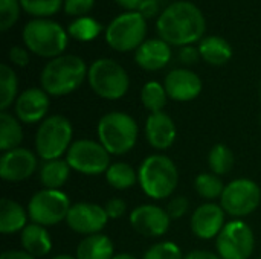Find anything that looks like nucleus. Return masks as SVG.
I'll return each mask as SVG.
<instances>
[{"label": "nucleus", "instance_id": "4be33fe9", "mask_svg": "<svg viewBox=\"0 0 261 259\" xmlns=\"http://www.w3.org/2000/svg\"><path fill=\"white\" fill-rule=\"evenodd\" d=\"M28 226V214L21 205L14 200L2 198L0 202V232L11 235L21 232Z\"/></svg>", "mask_w": 261, "mask_h": 259}, {"label": "nucleus", "instance_id": "a878e982", "mask_svg": "<svg viewBox=\"0 0 261 259\" xmlns=\"http://www.w3.org/2000/svg\"><path fill=\"white\" fill-rule=\"evenodd\" d=\"M23 140V130L20 121L8 111L0 113V150L3 153L20 148Z\"/></svg>", "mask_w": 261, "mask_h": 259}, {"label": "nucleus", "instance_id": "ea45409f", "mask_svg": "<svg viewBox=\"0 0 261 259\" xmlns=\"http://www.w3.org/2000/svg\"><path fill=\"white\" fill-rule=\"evenodd\" d=\"M202 56H200V52H199V47H194V46H184V47H180V50H179V60L184 63V64H187V66H193V64H196L199 60H200Z\"/></svg>", "mask_w": 261, "mask_h": 259}, {"label": "nucleus", "instance_id": "a19ab883", "mask_svg": "<svg viewBox=\"0 0 261 259\" xmlns=\"http://www.w3.org/2000/svg\"><path fill=\"white\" fill-rule=\"evenodd\" d=\"M158 11H159V5H158L156 0H144V2L141 3V6L138 8V12H139L145 20L156 17Z\"/></svg>", "mask_w": 261, "mask_h": 259}, {"label": "nucleus", "instance_id": "c03bdc74", "mask_svg": "<svg viewBox=\"0 0 261 259\" xmlns=\"http://www.w3.org/2000/svg\"><path fill=\"white\" fill-rule=\"evenodd\" d=\"M115 2L127 11H136L144 0H115Z\"/></svg>", "mask_w": 261, "mask_h": 259}, {"label": "nucleus", "instance_id": "4468645a", "mask_svg": "<svg viewBox=\"0 0 261 259\" xmlns=\"http://www.w3.org/2000/svg\"><path fill=\"white\" fill-rule=\"evenodd\" d=\"M130 224L139 235L158 238L168 232L171 218L165 209L156 205H142L132 211Z\"/></svg>", "mask_w": 261, "mask_h": 259}, {"label": "nucleus", "instance_id": "dca6fc26", "mask_svg": "<svg viewBox=\"0 0 261 259\" xmlns=\"http://www.w3.org/2000/svg\"><path fill=\"white\" fill-rule=\"evenodd\" d=\"M164 87L168 98L177 102L196 99L202 92V79L190 69H174L167 73Z\"/></svg>", "mask_w": 261, "mask_h": 259}, {"label": "nucleus", "instance_id": "f03ea898", "mask_svg": "<svg viewBox=\"0 0 261 259\" xmlns=\"http://www.w3.org/2000/svg\"><path fill=\"white\" fill-rule=\"evenodd\" d=\"M89 69L76 55H60L52 58L41 70V89L49 96H66L75 92L86 79Z\"/></svg>", "mask_w": 261, "mask_h": 259}, {"label": "nucleus", "instance_id": "09e8293b", "mask_svg": "<svg viewBox=\"0 0 261 259\" xmlns=\"http://www.w3.org/2000/svg\"><path fill=\"white\" fill-rule=\"evenodd\" d=\"M258 259H261V256H260V258H258Z\"/></svg>", "mask_w": 261, "mask_h": 259}, {"label": "nucleus", "instance_id": "5701e85b", "mask_svg": "<svg viewBox=\"0 0 261 259\" xmlns=\"http://www.w3.org/2000/svg\"><path fill=\"white\" fill-rule=\"evenodd\" d=\"M199 52L203 61L211 66H223L232 58V46L228 40L219 35H210L199 44Z\"/></svg>", "mask_w": 261, "mask_h": 259}, {"label": "nucleus", "instance_id": "0eeeda50", "mask_svg": "<svg viewBox=\"0 0 261 259\" xmlns=\"http://www.w3.org/2000/svg\"><path fill=\"white\" fill-rule=\"evenodd\" d=\"M90 89L102 99H121L130 87V78L125 69L110 58H99L93 61L87 73Z\"/></svg>", "mask_w": 261, "mask_h": 259}, {"label": "nucleus", "instance_id": "412c9836", "mask_svg": "<svg viewBox=\"0 0 261 259\" xmlns=\"http://www.w3.org/2000/svg\"><path fill=\"white\" fill-rule=\"evenodd\" d=\"M20 243L26 253L34 258L46 256L52 250V240L44 226L31 223L20 232Z\"/></svg>", "mask_w": 261, "mask_h": 259}, {"label": "nucleus", "instance_id": "bb28decb", "mask_svg": "<svg viewBox=\"0 0 261 259\" xmlns=\"http://www.w3.org/2000/svg\"><path fill=\"white\" fill-rule=\"evenodd\" d=\"M106 180L112 188L118 191H125V189H130L138 182V172L128 163L116 162V163H112L110 168L107 169Z\"/></svg>", "mask_w": 261, "mask_h": 259}, {"label": "nucleus", "instance_id": "a211bd4d", "mask_svg": "<svg viewBox=\"0 0 261 259\" xmlns=\"http://www.w3.org/2000/svg\"><path fill=\"white\" fill-rule=\"evenodd\" d=\"M225 227V211L216 203H205L199 206L191 217V231L200 240H211L219 237Z\"/></svg>", "mask_w": 261, "mask_h": 259}, {"label": "nucleus", "instance_id": "c9c22d12", "mask_svg": "<svg viewBox=\"0 0 261 259\" xmlns=\"http://www.w3.org/2000/svg\"><path fill=\"white\" fill-rule=\"evenodd\" d=\"M95 6V0H64V12L72 17H86Z\"/></svg>", "mask_w": 261, "mask_h": 259}, {"label": "nucleus", "instance_id": "de8ad7c7", "mask_svg": "<svg viewBox=\"0 0 261 259\" xmlns=\"http://www.w3.org/2000/svg\"><path fill=\"white\" fill-rule=\"evenodd\" d=\"M260 99H261V89H260Z\"/></svg>", "mask_w": 261, "mask_h": 259}, {"label": "nucleus", "instance_id": "20e7f679", "mask_svg": "<svg viewBox=\"0 0 261 259\" xmlns=\"http://www.w3.org/2000/svg\"><path fill=\"white\" fill-rule=\"evenodd\" d=\"M21 38L26 49L43 58H57L63 55L67 46V32L54 20L34 18L23 27Z\"/></svg>", "mask_w": 261, "mask_h": 259}, {"label": "nucleus", "instance_id": "e433bc0d", "mask_svg": "<svg viewBox=\"0 0 261 259\" xmlns=\"http://www.w3.org/2000/svg\"><path fill=\"white\" fill-rule=\"evenodd\" d=\"M188 208H190V202L187 197H174L168 206H167V212L170 215L171 220H177V218H182L187 212H188Z\"/></svg>", "mask_w": 261, "mask_h": 259}, {"label": "nucleus", "instance_id": "1a4fd4ad", "mask_svg": "<svg viewBox=\"0 0 261 259\" xmlns=\"http://www.w3.org/2000/svg\"><path fill=\"white\" fill-rule=\"evenodd\" d=\"M72 205L69 197L60 189H43L32 195L28 205V215L40 226H55L67 218Z\"/></svg>", "mask_w": 261, "mask_h": 259}, {"label": "nucleus", "instance_id": "ddd939ff", "mask_svg": "<svg viewBox=\"0 0 261 259\" xmlns=\"http://www.w3.org/2000/svg\"><path fill=\"white\" fill-rule=\"evenodd\" d=\"M109 221L106 209L95 203H76L70 208L66 223L67 226L81 235H95L99 234Z\"/></svg>", "mask_w": 261, "mask_h": 259}, {"label": "nucleus", "instance_id": "49530a36", "mask_svg": "<svg viewBox=\"0 0 261 259\" xmlns=\"http://www.w3.org/2000/svg\"><path fill=\"white\" fill-rule=\"evenodd\" d=\"M52 259H76V258H73V256H70V255H57V256H54Z\"/></svg>", "mask_w": 261, "mask_h": 259}, {"label": "nucleus", "instance_id": "79ce46f5", "mask_svg": "<svg viewBox=\"0 0 261 259\" xmlns=\"http://www.w3.org/2000/svg\"><path fill=\"white\" fill-rule=\"evenodd\" d=\"M0 259H37L31 256L29 253H26L24 250H8L3 252Z\"/></svg>", "mask_w": 261, "mask_h": 259}, {"label": "nucleus", "instance_id": "423d86ee", "mask_svg": "<svg viewBox=\"0 0 261 259\" xmlns=\"http://www.w3.org/2000/svg\"><path fill=\"white\" fill-rule=\"evenodd\" d=\"M73 136L72 124L61 114H52L46 118L35 133V150L38 157L44 162L61 159L69 151Z\"/></svg>", "mask_w": 261, "mask_h": 259}, {"label": "nucleus", "instance_id": "cd10ccee", "mask_svg": "<svg viewBox=\"0 0 261 259\" xmlns=\"http://www.w3.org/2000/svg\"><path fill=\"white\" fill-rule=\"evenodd\" d=\"M18 79L12 67L8 64H0V110L6 111L8 107L17 101Z\"/></svg>", "mask_w": 261, "mask_h": 259}, {"label": "nucleus", "instance_id": "f3484780", "mask_svg": "<svg viewBox=\"0 0 261 259\" xmlns=\"http://www.w3.org/2000/svg\"><path fill=\"white\" fill-rule=\"evenodd\" d=\"M49 95L43 89L31 87L21 92L15 101V114L17 119L23 124L43 122L49 111Z\"/></svg>", "mask_w": 261, "mask_h": 259}, {"label": "nucleus", "instance_id": "6e6552de", "mask_svg": "<svg viewBox=\"0 0 261 259\" xmlns=\"http://www.w3.org/2000/svg\"><path fill=\"white\" fill-rule=\"evenodd\" d=\"M107 44L118 52L136 50L147 37V20L138 11H125L106 27Z\"/></svg>", "mask_w": 261, "mask_h": 259}, {"label": "nucleus", "instance_id": "473e14b6", "mask_svg": "<svg viewBox=\"0 0 261 259\" xmlns=\"http://www.w3.org/2000/svg\"><path fill=\"white\" fill-rule=\"evenodd\" d=\"M21 9L35 18H46L57 14L64 0H20Z\"/></svg>", "mask_w": 261, "mask_h": 259}, {"label": "nucleus", "instance_id": "58836bf2", "mask_svg": "<svg viewBox=\"0 0 261 259\" xmlns=\"http://www.w3.org/2000/svg\"><path fill=\"white\" fill-rule=\"evenodd\" d=\"M8 58L12 64L18 66V67H24L29 64V53L21 46H12L8 52Z\"/></svg>", "mask_w": 261, "mask_h": 259}, {"label": "nucleus", "instance_id": "f704fd0d", "mask_svg": "<svg viewBox=\"0 0 261 259\" xmlns=\"http://www.w3.org/2000/svg\"><path fill=\"white\" fill-rule=\"evenodd\" d=\"M20 0H0V31L12 27L20 17Z\"/></svg>", "mask_w": 261, "mask_h": 259}, {"label": "nucleus", "instance_id": "6ab92c4d", "mask_svg": "<svg viewBox=\"0 0 261 259\" xmlns=\"http://www.w3.org/2000/svg\"><path fill=\"white\" fill-rule=\"evenodd\" d=\"M145 136L148 143L159 151L171 148L176 140L177 128L174 121L164 111L150 113L145 122Z\"/></svg>", "mask_w": 261, "mask_h": 259}, {"label": "nucleus", "instance_id": "9d476101", "mask_svg": "<svg viewBox=\"0 0 261 259\" xmlns=\"http://www.w3.org/2000/svg\"><path fill=\"white\" fill-rule=\"evenodd\" d=\"M66 160L73 171L86 176L106 174L112 165L109 151L99 142L90 139L75 140L66 154Z\"/></svg>", "mask_w": 261, "mask_h": 259}, {"label": "nucleus", "instance_id": "7ed1b4c3", "mask_svg": "<svg viewBox=\"0 0 261 259\" xmlns=\"http://www.w3.org/2000/svg\"><path fill=\"white\" fill-rule=\"evenodd\" d=\"M138 182L150 198L164 200L174 192L179 182V172L170 157L164 154H151L141 163Z\"/></svg>", "mask_w": 261, "mask_h": 259}, {"label": "nucleus", "instance_id": "c756f323", "mask_svg": "<svg viewBox=\"0 0 261 259\" xmlns=\"http://www.w3.org/2000/svg\"><path fill=\"white\" fill-rule=\"evenodd\" d=\"M208 165L216 176H226L234 168V153L229 147L217 143L208 154Z\"/></svg>", "mask_w": 261, "mask_h": 259}, {"label": "nucleus", "instance_id": "f257e3e1", "mask_svg": "<svg viewBox=\"0 0 261 259\" xmlns=\"http://www.w3.org/2000/svg\"><path fill=\"white\" fill-rule=\"evenodd\" d=\"M156 29L159 38L170 46H190L202 38L206 29L205 15L199 6L191 2L180 0L167 6L158 21Z\"/></svg>", "mask_w": 261, "mask_h": 259}, {"label": "nucleus", "instance_id": "2f4dec72", "mask_svg": "<svg viewBox=\"0 0 261 259\" xmlns=\"http://www.w3.org/2000/svg\"><path fill=\"white\" fill-rule=\"evenodd\" d=\"M69 35L78 41H92L101 32V24L92 17H80L69 24Z\"/></svg>", "mask_w": 261, "mask_h": 259}, {"label": "nucleus", "instance_id": "a18cd8bd", "mask_svg": "<svg viewBox=\"0 0 261 259\" xmlns=\"http://www.w3.org/2000/svg\"><path fill=\"white\" fill-rule=\"evenodd\" d=\"M113 259H138L135 258L133 255H130V253H119V255H115Z\"/></svg>", "mask_w": 261, "mask_h": 259}, {"label": "nucleus", "instance_id": "f8f14e48", "mask_svg": "<svg viewBox=\"0 0 261 259\" xmlns=\"http://www.w3.org/2000/svg\"><path fill=\"white\" fill-rule=\"evenodd\" d=\"M216 246L222 259H249L254 253L255 237L249 224L234 220L225 224Z\"/></svg>", "mask_w": 261, "mask_h": 259}, {"label": "nucleus", "instance_id": "72a5a7b5", "mask_svg": "<svg viewBox=\"0 0 261 259\" xmlns=\"http://www.w3.org/2000/svg\"><path fill=\"white\" fill-rule=\"evenodd\" d=\"M142 259H185L180 247L171 241H162L151 246Z\"/></svg>", "mask_w": 261, "mask_h": 259}, {"label": "nucleus", "instance_id": "7c9ffc66", "mask_svg": "<svg viewBox=\"0 0 261 259\" xmlns=\"http://www.w3.org/2000/svg\"><path fill=\"white\" fill-rule=\"evenodd\" d=\"M194 189L202 198L216 200V198L222 197L225 186H223V182L219 176L211 174V172H202L194 180Z\"/></svg>", "mask_w": 261, "mask_h": 259}, {"label": "nucleus", "instance_id": "c85d7f7f", "mask_svg": "<svg viewBox=\"0 0 261 259\" xmlns=\"http://www.w3.org/2000/svg\"><path fill=\"white\" fill-rule=\"evenodd\" d=\"M167 99H168L167 90L161 82L150 81V82L144 84V87L141 90V101H142V105L150 113L162 111L164 107L167 105Z\"/></svg>", "mask_w": 261, "mask_h": 259}, {"label": "nucleus", "instance_id": "aec40b11", "mask_svg": "<svg viewBox=\"0 0 261 259\" xmlns=\"http://www.w3.org/2000/svg\"><path fill=\"white\" fill-rule=\"evenodd\" d=\"M171 60V47L162 38L145 40L135 52L136 64L148 72L164 69Z\"/></svg>", "mask_w": 261, "mask_h": 259}, {"label": "nucleus", "instance_id": "b1692460", "mask_svg": "<svg viewBox=\"0 0 261 259\" xmlns=\"http://www.w3.org/2000/svg\"><path fill=\"white\" fill-rule=\"evenodd\" d=\"M113 243L102 234L86 237L76 247V259H113Z\"/></svg>", "mask_w": 261, "mask_h": 259}, {"label": "nucleus", "instance_id": "393cba45", "mask_svg": "<svg viewBox=\"0 0 261 259\" xmlns=\"http://www.w3.org/2000/svg\"><path fill=\"white\" fill-rule=\"evenodd\" d=\"M70 169L72 168L69 166L67 160H47L40 169V182L44 189H60L69 180Z\"/></svg>", "mask_w": 261, "mask_h": 259}, {"label": "nucleus", "instance_id": "2eb2a0df", "mask_svg": "<svg viewBox=\"0 0 261 259\" xmlns=\"http://www.w3.org/2000/svg\"><path fill=\"white\" fill-rule=\"evenodd\" d=\"M37 169V157L31 150L15 148L0 157V177L5 182H23Z\"/></svg>", "mask_w": 261, "mask_h": 259}, {"label": "nucleus", "instance_id": "4c0bfd02", "mask_svg": "<svg viewBox=\"0 0 261 259\" xmlns=\"http://www.w3.org/2000/svg\"><path fill=\"white\" fill-rule=\"evenodd\" d=\"M104 209H106L109 218L118 220V218H121V217L125 214L127 205H125V202L121 200V198H112V200H109V202L106 203Z\"/></svg>", "mask_w": 261, "mask_h": 259}, {"label": "nucleus", "instance_id": "37998d69", "mask_svg": "<svg viewBox=\"0 0 261 259\" xmlns=\"http://www.w3.org/2000/svg\"><path fill=\"white\" fill-rule=\"evenodd\" d=\"M185 259H222L219 255H214L208 250H194L191 253H188Z\"/></svg>", "mask_w": 261, "mask_h": 259}, {"label": "nucleus", "instance_id": "39448f33", "mask_svg": "<svg viewBox=\"0 0 261 259\" xmlns=\"http://www.w3.org/2000/svg\"><path fill=\"white\" fill-rule=\"evenodd\" d=\"M98 139L109 154H125L136 145L138 124L127 113L110 111L98 122Z\"/></svg>", "mask_w": 261, "mask_h": 259}, {"label": "nucleus", "instance_id": "9b49d317", "mask_svg": "<svg viewBox=\"0 0 261 259\" xmlns=\"http://www.w3.org/2000/svg\"><path fill=\"white\" fill-rule=\"evenodd\" d=\"M261 189L260 186L249 179H237L225 186V191L220 197V206L225 214L242 218L260 206Z\"/></svg>", "mask_w": 261, "mask_h": 259}]
</instances>
